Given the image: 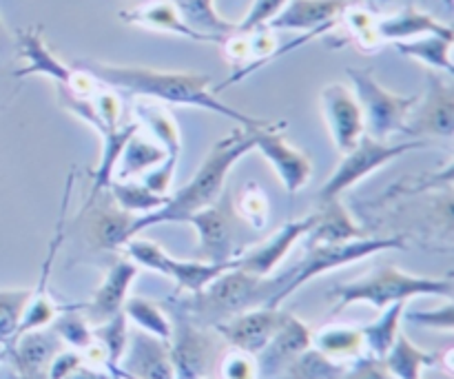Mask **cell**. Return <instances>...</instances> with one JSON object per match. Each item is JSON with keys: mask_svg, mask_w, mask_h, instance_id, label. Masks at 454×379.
I'll return each instance as SVG.
<instances>
[{"mask_svg": "<svg viewBox=\"0 0 454 379\" xmlns=\"http://www.w3.org/2000/svg\"><path fill=\"white\" fill-rule=\"evenodd\" d=\"M75 67L89 71L98 83L115 89V91L146 98V100H155L160 105L198 107V109H207L211 114L222 115V118L233 120L238 127L244 129H260L273 122V120L257 118V115L235 109V107L220 100V96L211 89V75L207 74L164 71L136 65H109V62L98 60L75 62Z\"/></svg>", "mask_w": 454, "mask_h": 379, "instance_id": "6da1fadb", "label": "cell"}, {"mask_svg": "<svg viewBox=\"0 0 454 379\" xmlns=\"http://www.w3.org/2000/svg\"><path fill=\"white\" fill-rule=\"evenodd\" d=\"M253 149H255V142H253L251 129L235 127L229 136L220 138L211 146V151L204 158V162L200 164L198 173H195L189 185H184L180 191L168 195L164 207H160L158 211L133 217L131 238L140 235L142 231L151 229V226L180 225V222L189 220L193 213L220 202L231 169L244 155L253 154Z\"/></svg>", "mask_w": 454, "mask_h": 379, "instance_id": "7a4b0ae2", "label": "cell"}, {"mask_svg": "<svg viewBox=\"0 0 454 379\" xmlns=\"http://www.w3.org/2000/svg\"><path fill=\"white\" fill-rule=\"evenodd\" d=\"M291 275L293 269L282 275L260 278V275L231 266L224 273L217 275L211 284H207L202 291L191 293L180 304L200 327H208V324L215 327V324L226 322V320L247 313L251 309L269 306L273 297L286 287Z\"/></svg>", "mask_w": 454, "mask_h": 379, "instance_id": "3957f363", "label": "cell"}, {"mask_svg": "<svg viewBox=\"0 0 454 379\" xmlns=\"http://www.w3.org/2000/svg\"><path fill=\"white\" fill-rule=\"evenodd\" d=\"M446 297L452 300L454 282L452 275L446 278H426V275H412L399 271L397 266H381L372 273L362 275L353 282H344L333 287L328 293L335 300L333 313H340L346 306L371 304L384 311L395 302H408L412 297Z\"/></svg>", "mask_w": 454, "mask_h": 379, "instance_id": "277c9868", "label": "cell"}, {"mask_svg": "<svg viewBox=\"0 0 454 379\" xmlns=\"http://www.w3.org/2000/svg\"><path fill=\"white\" fill-rule=\"evenodd\" d=\"M406 240L402 235H388V238H375V235H362V238L346 240V242H331V244H313L306 253L304 260L293 269L291 280L286 287L273 297L269 306L279 309L284 300L293 296L300 287L310 282L313 278L328 273L333 269H341V266L355 265V262L371 257L381 251H399L406 249Z\"/></svg>", "mask_w": 454, "mask_h": 379, "instance_id": "5b68a950", "label": "cell"}, {"mask_svg": "<svg viewBox=\"0 0 454 379\" xmlns=\"http://www.w3.org/2000/svg\"><path fill=\"white\" fill-rule=\"evenodd\" d=\"M428 140H403V142H388V140H375L371 136H364L357 145L350 151L341 154V162L337 164L335 171L331 173L324 186L317 193V204H326L331 200H340L341 195L368 176L380 171L384 164L395 162L402 155L412 154V151L428 149Z\"/></svg>", "mask_w": 454, "mask_h": 379, "instance_id": "8992f818", "label": "cell"}, {"mask_svg": "<svg viewBox=\"0 0 454 379\" xmlns=\"http://www.w3.org/2000/svg\"><path fill=\"white\" fill-rule=\"evenodd\" d=\"M346 75L353 83V93L357 96L359 107L364 111L366 122V136L375 140H390L393 136L402 133L408 115L419 102V93L403 96L386 89L375 78L371 67H348Z\"/></svg>", "mask_w": 454, "mask_h": 379, "instance_id": "52a82bcc", "label": "cell"}, {"mask_svg": "<svg viewBox=\"0 0 454 379\" xmlns=\"http://www.w3.org/2000/svg\"><path fill=\"white\" fill-rule=\"evenodd\" d=\"M124 251H127L124 256L131 262H136L137 266L155 271V273L164 275V278H171L177 284V288L186 291L189 296L191 293H200L217 275L233 266V262H229V265H211V262L202 260H176L158 242L140 238V235L129 240L124 244Z\"/></svg>", "mask_w": 454, "mask_h": 379, "instance_id": "ba28073f", "label": "cell"}, {"mask_svg": "<svg viewBox=\"0 0 454 379\" xmlns=\"http://www.w3.org/2000/svg\"><path fill=\"white\" fill-rule=\"evenodd\" d=\"M133 118L151 138H155L167 149V160L142 178H137V180L149 186L151 191H155V193L168 195L182 154V133L180 127H177V120L173 118L167 107L155 100H146V98H137L136 100Z\"/></svg>", "mask_w": 454, "mask_h": 379, "instance_id": "9c48e42d", "label": "cell"}, {"mask_svg": "<svg viewBox=\"0 0 454 379\" xmlns=\"http://www.w3.org/2000/svg\"><path fill=\"white\" fill-rule=\"evenodd\" d=\"M348 7H355L353 0H288L282 12L264 27L273 31H304V36L295 43H288L286 47L278 49L273 53V60L310 43L313 38L331 34L340 25V16Z\"/></svg>", "mask_w": 454, "mask_h": 379, "instance_id": "30bf717a", "label": "cell"}, {"mask_svg": "<svg viewBox=\"0 0 454 379\" xmlns=\"http://www.w3.org/2000/svg\"><path fill=\"white\" fill-rule=\"evenodd\" d=\"M168 302L173 304V333L168 340V351H171L176 379H207L215 355V344L211 336L189 318L177 297Z\"/></svg>", "mask_w": 454, "mask_h": 379, "instance_id": "8fae6325", "label": "cell"}, {"mask_svg": "<svg viewBox=\"0 0 454 379\" xmlns=\"http://www.w3.org/2000/svg\"><path fill=\"white\" fill-rule=\"evenodd\" d=\"M286 122H270L266 127L251 129L255 149L264 155L266 162L275 171L278 180L286 189V193L295 195L297 191L306 189L313 178V162L301 149L293 146L284 136Z\"/></svg>", "mask_w": 454, "mask_h": 379, "instance_id": "7c38bea8", "label": "cell"}, {"mask_svg": "<svg viewBox=\"0 0 454 379\" xmlns=\"http://www.w3.org/2000/svg\"><path fill=\"white\" fill-rule=\"evenodd\" d=\"M439 74L428 71V89L419 96V102L403 124L402 133H406L408 140L454 136V87Z\"/></svg>", "mask_w": 454, "mask_h": 379, "instance_id": "4fadbf2b", "label": "cell"}, {"mask_svg": "<svg viewBox=\"0 0 454 379\" xmlns=\"http://www.w3.org/2000/svg\"><path fill=\"white\" fill-rule=\"evenodd\" d=\"M74 182H75V169H71L69 178H67L65 185V195H62L60 211H58V222L56 231H53V238L49 242V253L43 262V269H40V280L35 284V288H31L29 302H27L25 311L20 315V322H18L16 333H13L12 340H16L18 336L27 331H35V328H44L53 322L58 313H60V306L51 300L49 296V275H51V266L56 262L58 251L62 247V240H65V222H67V209H69L71 193H74Z\"/></svg>", "mask_w": 454, "mask_h": 379, "instance_id": "5bb4252c", "label": "cell"}, {"mask_svg": "<svg viewBox=\"0 0 454 379\" xmlns=\"http://www.w3.org/2000/svg\"><path fill=\"white\" fill-rule=\"evenodd\" d=\"M319 105H322L324 120H326L328 136L340 154L350 151L366 136L364 111L350 87L341 83L326 84L319 93Z\"/></svg>", "mask_w": 454, "mask_h": 379, "instance_id": "9a60e30c", "label": "cell"}, {"mask_svg": "<svg viewBox=\"0 0 454 379\" xmlns=\"http://www.w3.org/2000/svg\"><path fill=\"white\" fill-rule=\"evenodd\" d=\"M186 225L198 231V260L211 265H229L239 256L233 216L220 202L193 213Z\"/></svg>", "mask_w": 454, "mask_h": 379, "instance_id": "2e32d148", "label": "cell"}, {"mask_svg": "<svg viewBox=\"0 0 454 379\" xmlns=\"http://www.w3.org/2000/svg\"><path fill=\"white\" fill-rule=\"evenodd\" d=\"M313 225L315 213L286 222V225L279 231H275L266 242L239 253L233 260V266L235 269L247 271V273L260 275V278H269V275H273L275 269L286 260L291 249L295 247L301 238H306V235L310 233Z\"/></svg>", "mask_w": 454, "mask_h": 379, "instance_id": "e0dca14e", "label": "cell"}, {"mask_svg": "<svg viewBox=\"0 0 454 379\" xmlns=\"http://www.w3.org/2000/svg\"><path fill=\"white\" fill-rule=\"evenodd\" d=\"M286 311L273 309V306H260V309H251L247 313H239L235 318L226 320V322L215 324V331L220 333L222 340L231 344V349L247 351V353L257 355L275 331L282 324Z\"/></svg>", "mask_w": 454, "mask_h": 379, "instance_id": "ac0fdd59", "label": "cell"}, {"mask_svg": "<svg viewBox=\"0 0 454 379\" xmlns=\"http://www.w3.org/2000/svg\"><path fill=\"white\" fill-rule=\"evenodd\" d=\"M65 349V342L51 327L35 328L18 336L7 344V358L16 368L18 379H49L51 359Z\"/></svg>", "mask_w": 454, "mask_h": 379, "instance_id": "d6986e66", "label": "cell"}, {"mask_svg": "<svg viewBox=\"0 0 454 379\" xmlns=\"http://www.w3.org/2000/svg\"><path fill=\"white\" fill-rule=\"evenodd\" d=\"M310 328L295 315H284L282 324L270 337L269 344L255 355L257 368H260V379H273L279 373L286 371L301 353L310 349Z\"/></svg>", "mask_w": 454, "mask_h": 379, "instance_id": "ffe728a7", "label": "cell"}, {"mask_svg": "<svg viewBox=\"0 0 454 379\" xmlns=\"http://www.w3.org/2000/svg\"><path fill=\"white\" fill-rule=\"evenodd\" d=\"M118 367L133 379H176L168 342L158 340L140 328L129 333L127 349Z\"/></svg>", "mask_w": 454, "mask_h": 379, "instance_id": "44dd1931", "label": "cell"}, {"mask_svg": "<svg viewBox=\"0 0 454 379\" xmlns=\"http://www.w3.org/2000/svg\"><path fill=\"white\" fill-rule=\"evenodd\" d=\"M137 269L140 266L129 260L127 256L120 257V260H115L109 266L105 280L96 288L91 300L87 304H78L91 327L106 322V320L114 318V315H118L122 311L124 302L129 297V288H131L133 280L137 278Z\"/></svg>", "mask_w": 454, "mask_h": 379, "instance_id": "7402d4cb", "label": "cell"}, {"mask_svg": "<svg viewBox=\"0 0 454 379\" xmlns=\"http://www.w3.org/2000/svg\"><path fill=\"white\" fill-rule=\"evenodd\" d=\"M18 49L25 58L27 65L16 71V78H27V75H44L51 78L58 87H69L74 67H67L51 49L44 43V36L40 27H27L18 31Z\"/></svg>", "mask_w": 454, "mask_h": 379, "instance_id": "603a6c76", "label": "cell"}, {"mask_svg": "<svg viewBox=\"0 0 454 379\" xmlns=\"http://www.w3.org/2000/svg\"><path fill=\"white\" fill-rule=\"evenodd\" d=\"M377 38L380 43H403V40L419 38V36L437 34V36H450L454 38V31L450 25L437 20L430 13L421 12V9L408 4L402 12H395L390 16H377Z\"/></svg>", "mask_w": 454, "mask_h": 379, "instance_id": "cb8c5ba5", "label": "cell"}, {"mask_svg": "<svg viewBox=\"0 0 454 379\" xmlns=\"http://www.w3.org/2000/svg\"><path fill=\"white\" fill-rule=\"evenodd\" d=\"M120 18H122L124 22H129V25L145 27V29L151 31L180 36V38L195 40V43H211L207 36L193 31L184 20H182L171 0H146V3L120 13Z\"/></svg>", "mask_w": 454, "mask_h": 379, "instance_id": "d4e9b609", "label": "cell"}, {"mask_svg": "<svg viewBox=\"0 0 454 379\" xmlns=\"http://www.w3.org/2000/svg\"><path fill=\"white\" fill-rule=\"evenodd\" d=\"M164 160H167V149L155 138H151L145 129L137 127V131L129 138L122 154H120L114 180H136V178H142L151 169L162 164Z\"/></svg>", "mask_w": 454, "mask_h": 379, "instance_id": "484cf974", "label": "cell"}, {"mask_svg": "<svg viewBox=\"0 0 454 379\" xmlns=\"http://www.w3.org/2000/svg\"><path fill=\"white\" fill-rule=\"evenodd\" d=\"M364 229L353 220L348 209L340 200H331L326 204H319L315 211V225L310 233L306 235L313 244H331V242H346V240L362 238Z\"/></svg>", "mask_w": 454, "mask_h": 379, "instance_id": "4316f807", "label": "cell"}, {"mask_svg": "<svg viewBox=\"0 0 454 379\" xmlns=\"http://www.w3.org/2000/svg\"><path fill=\"white\" fill-rule=\"evenodd\" d=\"M381 362L395 379H421L426 368L442 364V353H428L419 349L406 333L399 331L397 340Z\"/></svg>", "mask_w": 454, "mask_h": 379, "instance_id": "83f0119b", "label": "cell"}, {"mask_svg": "<svg viewBox=\"0 0 454 379\" xmlns=\"http://www.w3.org/2000/svg\"><path fill=\"white\" fill-rule=\"evenodd\" d=\"M182 20L198 34L207 36L211 43L222 44V40L235 31V22L226 20L215 7V0H171Z\"/></svg>", "mask_w": 454, "mask_h": 379, "instance_id": "f1b7e54d", "label": "cell"}, {"mask_svg": "<svg viewBox=\"0 0 454 379\" xmlns=\"http://www.w3.org/2000/svg\"><path fill=\"white\" fill-rule=\"evenodd\" d=\"M310 349L322 353L333 362H355L366 355L364 351L362 328L355 327H324L310 337Z\"/></svg>", "mask_w": 454, "mask_h": 379, "instance_id": "f546056e", "label": "cell"}, {"mask_svg": "<svg viewBox=\"0 0 454 379\" xmlns=\"http://www.w3.org/2000/svg\"><path fill=\"white\" fill-rule=\"evenodd\" d=\"M452 40L450 36H419V38L403 40V43H395L402 56L411 58V60L421 62L433 71H446L448 75L454 74L452 62Z\"/></svg>", "mask_w": 454, "mask_h": 379, "instance_id": "4dcf8cb0", "label": "cell"}, {"mask_svg": "<svg viewBox=\"0 0 454 379\" xmlns=\"http://www.w3.org/2000/svg\"><path fill=\"white\" fill-rule=\"evenodd\" d=\"M406 313V302H395L388 309H384L380 320H375L368 327H362L364 336V351L366 355L377 359H384L390 346L397 340L399 331H402V318Z\"/></svg>", "mask_w": 454, "mask_h": 379, "instance_id": "1f68e13d", "label": "cell"}, {"mask_svg": "<svg viewBox=\"0 0 454 379\" xmlns=\"http://www.w3.org/2000/svg\"><path fill=\"white\" fill-rule=\"evenodd\" d=\"M106 191L114 198L115 207L122 209L124 213H131V216H146V213L158 211L160 207H164L168 195H171L155 193L149 186L142 185L137 178L136 180H114Z\"/></svg>", "mask_w": 454, "mask_h": 379, "instance_id": "d6a6232c", "label": "cell"}, {"mask_svg": "<svg viewBox=\"0 0 454 379\" xmlns=\"http://www.w3.org/2000/svg\"><path fill=\"white\" fill-rule=\"evenodd\" d=\"M131 213H124L122 209H106L96 220L91 222V240L96 242L98 249L105 251H120L124 244L131 240V225H133Z\"/></svg>", "mask_w": 454, "mask_h": 379, "instance_id": "836d02e7", "label": "cell"}, {"mask_svg": "<svg viewBox=\"0 0 454 379\" xmlns=\"http://www.w3.org/2000/svg\"><path fill=\"white\" fill-rule=\"evenodd\" d=\"M122 313L127 318V322H133L140 331L149 333V336L158 337L162 342L171 340V318L155 302L146 300V297H127V302L122 306Z\"/></svg>", "mask_w": 454, "mask_h": 379, "instance_id": "e575fe53", "label": "cell"}, {"mask_svg": "<svg viewBox=\"0 0 454 379\" xmlns=\"http://www.w3.org/2000/svg\"><path fill=\"white\" fill-rule=\"evenodd\" d=\"M49 327L56 331V336L65 342V346H71V349L84 351L93 344V331H91V324L87 322V318L82 315L78 304H71L67 309H60V313L53 318V322Z\"/></svg>", "mask_w": 454, "mask_h": 379, "instance_id": "d590c367", "label": "cell"}, {"mask_svg": "<svg viewBox=\"0 0 454 379\" xmlns=\"http://www.w3.org/2000/svg\"><path fill=\"white\" fill-rule=\"evenodd\" d=\"M340 25L346 27L348 36L353 38L355 44H359L362 51H375L380 47V38H377V13L366 7H348L340 16Z\"/></svg>", "mask_w": 454, "mask_h": 379, "instance_id": "8d00e7d4", "label": "cell"}, {"mask_svg": "<svg viewBox=\"0 0 454 379\" xmlns=\"http://www.w3.org/2000/svg\"><path fill=\"white\" fill-rule=\"evenodd\" d=\"M93 331V340L102 346L106 355V364H118L120 358H122L124 349H127V340H129V327H127V318L120 311L118 315L109 318L106 322L96 324L91 327Z\"/></svg>", "mask_w": 454, "mask_h": 379, "instance_id": "74e56055", "label": "cell"}, {"mask_svg": "<svg viewBox=\"0 0 454 379\" xmlns=\"http://www.w3.org/2000/svg\"><path fill=\"white\" fill-rule=\"evenodd\" d=\"M31 288H7L0 291V344L7 346L16 333L20 315L29 302Z\"/></svg>", "mask_w": 454, "mask_h": 379, "instance_id": "f35d334b", "label": "cell"}, {"mask_svg": "<svg viewBox=\"0 0 454 379\" xmlns=\"http://www.w3.org/2000/svg\"><path fill=\"white\" fill-rule=\"evenodd\" d=\"M235 216L253 229H264L266 217H269V198H266L264 189L251 182L235 202Z\"/></svg>", "mask_w": 454, "mask_h": 379, "instance_id": "ab89813d", "label": "cell"}, {"mask_svg": "<svg viewBox=\"0 0 454 379\" xmlns=\"http://www.w3.org/2000/svg\"><path fill=\"white\" fill-rule=\"evenodd\" d=\"M220 379H260L255 355L231 349L220 359Z\"/></svg>", "mask_w": 454, "mask_h": 379, "instance_id": "60d3db41", "label": "cell"}, {"mask_svg": "<svg viewBox=\"0 0 454 379\" xmlns=\"http://www.w3.org/2000/svg\"><path fill=\"white\" fill-rule=\"evenodd\" d=\"M286 3L288 0H253L251 9H248V13L244 16V20L235 22V31L247 34V31L257 29V27H264L266 22H270L279 12H282Z\"/></svg>", "mask_w": 454, "mask_h": 379, "instance_id": "b9f144b4", "label": "cell"}, {"mask_svg": "<svg viewBox=\"0 0 454 379\" xmlns=\"http://www.w3.org/2000/svg\"><path fill=\"white\" fill-rule=\"evenodd\" d=\"M408 320L412 324H419L426 328H443V331H452L454 327V309L452 302H448L442 309H428V311H412L408 313Z\"/></svg>", "mask_w": 454, "mask_h": 379, "instance_id": "7bdbcfd3", "label": "cell"}, {"mask_svg": "<svg viewBox=\"0 0 454 379\" xmlns=\"http://www.w3.org/2000/svg\"><path fill=\"white\" fill-rule=\"evenodd\" d=\"M340 379H395L386 371L384 362L377 358H371V355H362V358L355 359L346 373Z\"/></svg>", "mask_w": 454, "mask_h": 379, "instance_id": "ee69618b", "label": "cell"}, {"mask_svg": "<svg viewBox=\"0 0 454 379\" xmlns=\"http://www.w3.org/2000/svg\"><path fill=\"white\" fill-rule=\"evenodd\" d=\"M65 379H111V375L105 367H89L87 359H84V362L80 364V367H75Z\"/></svg>", "mask_w": 454, "mask_h": 379, "instance_id": "f6af8a7d", "label": "cell"}, {"mask_svg": "<svg viewBox=\"0 0 454 379\" xmlns=\"http://www.w3.org/2000/svg\"><path fill=\"white\" fill-rule=\"evenodd\" d=\"M393 0H353L355 7H366L371 9V12H381V9L386 7V4H390Z\"/></svg>", "mask_w": 454, "mask_h": 379, "instance_id": "bcb514c9", "label": "cell"}, {"mask_svg": "<svg viewBox=\"0 0 454 379\" xmlns=\"http://www.w3.org/2000/svg\"><path fill=\"white\" fill-rule=\"evenodd\" d=\"M452 3V0H446V4H450Z\"/></svg>", "mask_w": 454, "mask_h": 379, "instance_id": "7dc6e473", "label": "cell"}]
</instances>
